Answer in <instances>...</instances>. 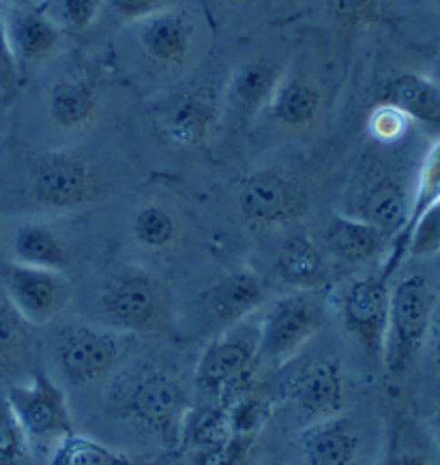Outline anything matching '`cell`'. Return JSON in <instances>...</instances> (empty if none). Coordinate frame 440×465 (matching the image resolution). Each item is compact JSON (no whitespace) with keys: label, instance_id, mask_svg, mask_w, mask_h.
Here are the masks:
<instances>
[{"label":"cell","instance_id":"obj_1","mask_svg":"<svg viewBox=\"0 0 440 465\" xmlns=\"http://www.w3.org/2000/svg\"><path fill=\"white\" fill-rule=\"evenodd\" d=\"M181 384L162 369L142 365L123 371L108 391L110 410L165 444L187 429V401Z\"/></svg>","mask_w":440,"mask_h":465},{"label":"cell","instance_id":"obj_2","mask_svg":"<svg viewBox=\"0 0 440 465\" xmlns=\"http://www.w3.org/2000/svg\"><path fill=\"white\" fill-rule=\"evenodd\" d=\"M99 312L116 332H157L170 322V292L151 272L125 268L99 292Z\"/></svg>","mask_w":440,"mask_h":465},{"label":"cell","instance_id":"obj_3","mask_svg":"<svg viewBox=\"0 0 440 465\" xmlns=\"http://www.w3.org/2000/svg\"><path fill=\"white\" fill-rule=\"evenodd\" d=\"M434 315V292L425 277L408 275L391 288L383 367L391 378L404 375L424 348Z\"/></svg>","mask_w":440,"mask_h":465},{"label":"cell","instance_id":"obj_4","mask_svg":"<svg viewBox=\"0 0 440 465\" xmlns=\"http://www.w3.org/2000/svg\"><path fill=\"white\" fill-rule=\"evenodd\" d=\"M135 56L153 74H178L195 52V24L181 7H170L129 24Z\"/></svg>","mask_w":440,"mask_h":465},{"label":"cell","instance_id":"obj_5","mask_svg":"<svg viewBox=\"0 0 440 465\" xmlns=\"http://www.w3.org/2000/svg\"><path fill=\"white\" fill-rule=\"evenodd\" d=\"M391 275L380 271L376 275L355 279L340 296V315L344 328L361 351L376 367H383L386 318H389Z\"/></svg>","mask_w":440,"mask_h":465},{"label":"cell","instance_id":"obj_6","mask_svg":"<svg viewBox=\"0 0 440 465\" xmlns=\"http://www.w3.org/2000/svg\"><path fill=\"white\" fill-rule=\"evenodd\" d=\"M325 309L316 296L296 292L273 301L258 320V354L273 361L295 356L320 331Z\"/></svg>","mask_w":440,"mask_h":465},{"label":"cell","instance_id":"obj_7","mask_svg":"<svg viewBox=\"0 0 440 465\" xmlns=\"http://www.w3.org/2000/svg\"><path fill=\"white\" fill-rule=\"evenodd\" d=\"M5 401L28 442H61L74 433L67 397L50 375L37 371L26 384L11 386Z\"/></svg>","mask_w":440,"mask_h":465},{"label":"cell","instance_id":"obj_8","mask_svg":"<svg viewBox=\"0 0 440 465\" xmlns=\"http://www.w3.org/2000/svg\"><path fill=\"white\" fill-rule=\"evenodd\" d=\"M101 183L85 159L67 153H44L31 170V193L50 211H74L97 198Z\"/></svg>","mask_w":440,"mask_h":465},{"label":"cell","instance_id":"obj_9","mask_svg":"<svg viewBox=\"0 0 440 465\" xmlns=\"http://www.w3.org/2000/svg\"><path fill=\"white\" fill-rule=\"evenodd\" d=\"M125 351L121 332L91 324H71L58 332L55 359L74 384H93L105 378Z\"/></svg>","mask_w":440,"mask_h":465},{"label":"cell","instance_id":"obj_10","mask_svg":"<svg viewBox=\"0 0 440 465\" xmlns=\"http://www.w3.org/2000/svg\"><path fill=\"white\" fill-rule=\"evenodd\" d=\"M258 356V322L247 320L225 328L202 351L195 381L211 397H224L236 389Z\"/></svg>","mask_w":440,"mask_h":465},{"label":"cell","instance_id":"obj_11","mask_svg":"<svg viewBox=\"0 0 440 465\" xmlns=\"http://www.w3.org/2000/svg\"><path fill=\"white\" fill-rule=\"evenodd\" d=\"M9 305L31 326H45L55 322L71 301V285L58 271L9 264L3 271Z\"/></svg>","mask_w":440,"mask_h":465},{"label":"cell","instance_id":"obj_12","mask_svg":"<svg viewBox=\"0 0 440 465\" xmlns=\"http://www.w3.org/2000/svg\"><path fill=\"white\" fill-rule=\"evenodd\" d=\"M239 211L254 225H286L307 211V193L275 170L254 172L241 183Z\"/></svg>","mask_w":440,"mask_h":465},{"label":"cell","instance_id":"obj_13","mask_svg":"<svg viewBox=\"0 0 440 465\" xmlns=\"http://www.w3.org/2000/svg\"><path fill=\"white\" fill-rule=\"evenodd\" d=\"M219 116V94L211 84L194 86L168 101L159 114L162 135L176 148H198L209 140Z\"/></svg>","mask_w":440,"mask_h":465},{"label":"cell","instance_id":"obj_14","mask_svg":"<svg viewBox=\"0 0 440 465\" xmlns=\"http://www.w3.org/2000/svg\"><path fill=\"white\" fill-rule=\"evenodd\" d=\"M269 298V285L252 271H235L219 279L200 298L202 318L215 331L239 324Z\"/></svg>","mask_w":440,"mask_h":465},{"label":"cell","instance_id":"obj_15","mask_svg":"<svg viewBox=\"0 0 440 465\" xmlns=\"http://www.w3.org/2000/svg\"><path fill=\"white\" fill-rule=\"evenodd\" d=\"M410 200L413 193L402 181L391 174H376L356 189L342 213L374 225L394 241L408 222Z\"/></svg>","mask_w":440,"mask_h":465},{"label":"cell","instance_id":"obj_16","mask_svg":"<svg viewBox=\"0 0 440 465\" xmlns=\"http://www.w3.org/2000/svg\"><path fill=\"white\" fill-rule=\"evenodd\" d=\"M5 33L15 63H39L50 58L63 41V28L35 5H9L3 17Z\"/></svg>","mask_w":440,"mask_h":465},{"label":"cell","instance_id":"obj_17","mask_svg":"<svg viewBox=\"0 0 440 465\" xmlns=\"http://www.w3.org/2000/svg\"><path fill=\"white\" fill-rule=\"evenodd\" d=\"M305 465H356L361 457V433L346 416L312 422L301 435Z\"/></svg>","mask_w":440,"mask_h":465},{"label":"cell","instance_id":"obj_18","mask_svg":"<svg viewBox=\"0 0 440 465\" xmlns=\"http://www.w3.org/2000/svg\"><path fill=\"white\" fill-rule=\"evenodd\" d=\"M325 247L331 255L350 266H361L383 255L391 238L374 225L350 217L346 213H335L325 228Z\"/></svg>","mask_w":440,"mask_h":465},{"label":"cell","instance_id":"obj_19","mask_svg":"<svg viewBox=\"0 0 440 465\" xmlns=\"http://www.w3.org/2000/svg\"><path fill=\"white\" fill-rule=\"evenodd\" d=\"M293 401L296 410L309 420H325L342 414L344 378L337 362H316L293 384Z\"/></svg>","mask_w":440,"mask_h":465},{"label":"cell","instance_id":"obj_20","mask_svg":"<svg viewBox=\"0 0 440 465\" xmlns=\"http://www.w3.org/2000/svg\"><path fill=\"white\" fill-rule=\"evenodd\" d=\"M101 93L88 75H65L56 80L47 97V114L58 129L75 131L86 127L97 116Z\"/></svg>","mask_w":440,"mask_h":465},{"label":"cell","instance_id":"obj_21","mask_svg":"<svg viewBox=\"0 0 440 465\" xmlns=\"http://www.w3.org/2000/svg\"><path fill=\"white\" fill-rule=\"evenodd\" d=\"M378 104L394 105L410 123L440 134V86L419 74H402L389 80L380 91Z\"/></svg>","mask_w":440,"mask_h":465},{"label":"cell","instance_id":"obj_22","mask_svg":"<svg viewBox=\"0 0 440 465\" xmlns=\"http://www.w3.org/2000/svg\"><path fill=\"white\" fill-rule=\"evenodd\" d=\"M284 71L269 58H254L239 64L228 82L225 99L243 118L263 114Z\"/></svg>","mask_w":440,"mask_h":465},{"label":"cell","instance_id":"obj_23","mask_svg":"<svg viewBox=\"0 0 440 465\" xmlns=\"http://www.w3.org/2000/svg\"><path fill=\"white\" fill-rule=\"evenodd\" d=\"M323 107V93L301 75L284 74L263 114L284 127H305L316 121Z\"/></svg>","mask_w":440,"mask_h":465},{"label":"cell","instance_id":"obj_24","mask_svg":"<svg viewBox=\"0 0 440 465\" xmlns=\"http://www.w3.org/2000/svg\"><path fill=\"white\" fill-rule=\"evenodd\" d=\"M440 200V138L434 142V146L427 151L424 163H421L417 184H415L413 200H410V213L408 222L404 225V230L391 241V253L386 264L383 266L385 272H389L394 277L395 268L400 266L404 255H406L410 234H413L415 225L419 223V219L430 211V208Z\"/></svg>","mask_w":440,"mask_h":465},{"label":"cell","instance_id":"obj_25","mask_svg":"<svg viewBox=\"0 0 440 465\" xmlns=\"http://www.w3.org/2000/svg\"><path fill=\"white\" fill-rule=\"evenodd\" d=\"M275 272L284 283L309 290L325 282V255L312 238L305 234H295L279 249Z\"/></svg>","mask_w":440,"mask_h":465},{"label":"cell","instance_id":"obj_26","mask_svg":"<svg viewBox=\"0 0 440 465\" xmlns=\"http://www.w3.org/2000/svg\"><path fill=\"white\" fill-rule=\"evenodd\" d=\"M14 258L17 264L65 272L69 266V252L55 230L41 223H26L14 234Z\"/></svg>","mask_w":440,"mask_h":465},{"label":"cell","instance_id":"obj_27","mask_svg":"<svg viewBox=\"0 0 440 465\" xmlns=\"http://www.w3.org/2000/svg\"><path fill=\"white\" fill-rule=\"evenodd\" d=\"M134 241L148 252H165L178 238V222L162 204H145L132 217Z\"/></svg>","mask_w":440,"mask_h":465},{"label":"cell","instance_id":"obj_28","mask_svg":"<svg viewBox=\"0 0 440 465\" xmlns=\"http://www.w3.org/2000/svg\"><path fill=\"white\" fill-rule=\"evenodd\" d=\"M50 465H134L123 452L95 442L85 435L71 433L55 444Z\"/></svg>","mask_w":440,"mask_h":465},{"label":"cell","instance_id":"obj_29","mask_svg":"<svg viewBox=\"0 0 440 465\" xmlns=\"http://www.w3.org/2000/svg\"><path fill=\"white\" fill-rule=\"evenodd\" d=\"M104 5L105 0H50L45 5V14L63 31L85 33L104 14Z\"/></svg>","mask_w":440,"mask_h":465},{"label":"cell","instance_id":"obj_30","mask_svg":"<svg viewBox=\"0 0 440 465\" xmlns=\"http://www.w3.org/2000/svg\"><path fill=\"white\" fill-rule=\"evenodd\" d=\"M28 446L31 442L11 412L9 403L0 399V465H24Z\"/></svg>","mask_w":440,"mask_h":465},{"label":"cell","instance_id":"obj_31","mask_svg":"<svg viewBox=\"0 0 440 465\" xmlns=\"http://www.w3.org/2000/svg\"><path fill=\"white\" fill-rule=\"evenodd\" d=\"M26 322L11 305H0V362L22 359L28 348Z\"/></svg>","mask_w":440,"mask_h":465},{"label":"cell","instance_id":"obj_32","mask_svg":"<svg viewBox=\"0 0 440 465\" xmlns=\"http://www.w3.org/2000/svg\"><path fill=\"white\" fill-rule=\"evenodd\" d=\"M410 121L406 114H402L400 110L394 105L378 104L372 110L370 118H367V129H370L372 138L383 142V144H394L400 142L404 135L408 134Z\"/></svg>","mask_w":440,"mask_h":465},{"label":"cell","instance_id":"obj_33","mask_svg":"<svg viewBox=\"0 0 440 465\" xmlns=\"http://www.w3.org/2000/svg\"><path fill=\"white\" fill-rule=\"evenodd\" d=\"M436 253H440V200L415 225L406 249V255L413 258H430Z\"/></svg>","mask_w":440,"mask_h":465},{"label":"cell","instance_id":"obj_34","mask_svg":"<svg viewBox=\"0 0 440 465\" xmlns=\"http://www.w3.org/2000/svg\"><path fill=\"white\" fill-rule=\"evenodd\" d=\"M326 11L342 26H361L378 20L383 0H325Z\"/></svg>","mask_w":440,"mask_h":465},{"label":"cell","instance_id":"obj_35","mask_svg":"<svg viewBox=\"0 0 440 465\" xmlns=\"http://www.w3.org/2000/svg\"><path fill=\"white\" fill-rule=\"evenodd\" d=\"M176 5H181V0H105L104 11L118 22L134 24Z\"/></svg>","mask_w":440,"mask_h":465},{"label":"cell","instance_id":"obj_36","mask_svg":"<svg viewBox=\"0 0 440 465\" xmlns=\"http://www.w3.org/2000/svg\"><path fill=\"white\" fill-rule=\"evenodd\" d=\"M252 438H241V435H228L222 442L200 449L198 465H241Z\"/></svg>","mask_w":440,"mask_h":465},{"label":"cell","instance_id":"obj_37","mask_svg":"<svg viewBox=\"0 0 440 465\" xmlns=\"http://www.w3.org/2000/svg\"><path fill=\"white\" fill-rule=\"evenodd\" d=\"M17 84V63L11 54L7 33H5V22L0 15V94L11 93Z\"/></svg>","mask_w":440,"mask_h":465},{"label":"cell","instance_id":"obj_38","mask_svg":"<svg viewBox=\"0 0 440 465\" xmlns=\"http://www.w3.org/2000/svg\"><path fill=\"white\" fill-rule=\"evenodd\" d=\"M380 465H425V463L421 461L419 457L408 455V452H402V455L389 457V459H386V461H383Z\"/></svg>","mask_w":440,"mask_h":465},{"label":"cell","instance_id":"obj_39","mask_svg":"<svg viewBox=\"0 0 440 465\" xmlns=\"http://www.w3.org/2000/svg\"><path fill=\"white\" fill-rule=\"evenodd\" d=\"M434 431H436V440L440 444V397L436 401V408H434Z\"/></svg>","mask_w":440,"mask_h":465},{"label":"cell","instance_id":"obj_40","mask_svg":"<svg viewBox=\"0 0 440 465\" xmlns=\"http://www.w3.org/2000/svg\"><path fill=\"white\" fill-rule=\"evenodd\" d=\"M434 359H436V365L440 367V337H438V341H436V348H434Z\"/></svg>","mask_w":440,"mask_h":465},{"label":"cell","instance_id":"obj_41","mask_svg":"<svg viewBox=\"0 0 440 465\" xmlns=\"http://www.w3.org/2000/svg\"><path fill=\"white\" fill-rule=\"evenodd\" d=\"M33 0H7V5H31Z\"/></svg>","mask_w":440,"mask_h":465}]
</instances>
